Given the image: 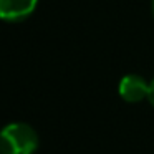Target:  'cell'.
Masks as SVG:
<instances>
[{
	"label": "cell",
	"instance_id": "obj_1",
	"mask_svg": "<svg viewBox=\"0 0 154 154\" xmlns=\"http://www.w3.org/2000/svg\"><path fill=\"white\" fill-rule=\"evenodd\" d=\"M38 147V136L30 124H7L0 136L2 154H33Z\"/></svg>",
	"mask_w": 154,
	"mask_h": 154
},
{
	"label": "cell",
	"instance_id": "obj_2",
	"mask_svg": "<svg viewBox=\"0 0 154 154\" xmlns=\"http://www.w3.org/2000/svg\"><path fill=\"white\" fill-rule=\"evenodd\" d=\"M149 93V83L137 75H128L119 83V94L128 103H137V101L147 98Z\"/></svg>",
	"mask_w": 154,
	"mask_h": 154
},
{
	"label": "cell",
	"instance_id": "obj_3",
	"mask_svg": "<svg viewBox=\"0 0 154 154\" xmlns=\"http://www.w3.org/2000/svg\"><path fill=\"white\" fill-rule=\"evenodd\" d=\"M37 7V0H0V15L4 20L20 22Z\"/></svg>",
	"mask_w": 154,
	"mask_h": 154
},
{
	"label": "cell",
	"instance_id": "obj_4",
	"mask_svg": "<svg viewBox=\"0 0 154 154\" xmlns=\"http://www.w3.org/2000/svg\"><path fill=\"white\" fill-rule=\"evenodd\" d=\"M147 100H149V103L154 106V80L149 83V93H147Z\"/></svg>",
	"mask_w": 154,
	"mask_h": 154
},
{
	"label": "cell",
	"instance_id": "obj_5",
	"mask_svg": "<svg viewBox=\"0 0 154 154\" xmlns=\"http://www.w3.org/2000/svg\"><path fill=\"white\" fill-rule=\"evenodd\" d=\"M152 14H154V0H152Z\"/></svg>",
	"mask_w": 154,
	"mask_h": 154
}]
</instances>
